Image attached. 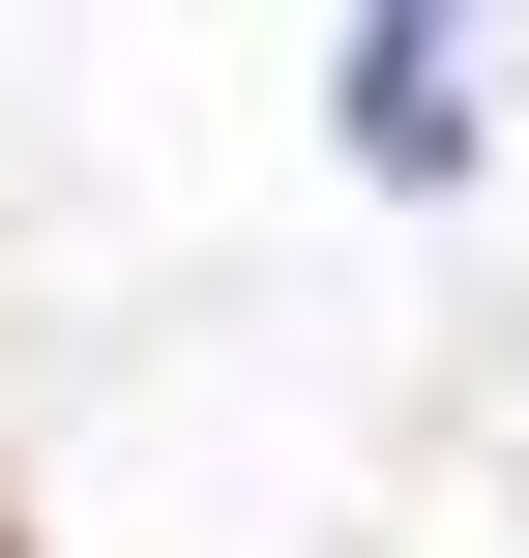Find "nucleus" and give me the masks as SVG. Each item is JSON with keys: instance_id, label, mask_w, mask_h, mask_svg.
I'll return each mask as SVG.
<instances>
[{"instance_id": "1", "label": "nucleus", "mask_w": 529, "mask_h": 558, "mask_svg": "<svg viewBox=\"0 0 529 558\" xmlns=\"http://www.w3.org/2000/svg\"><path fill=\"white\" fill-rule=\"evenodd\" d=\"M353 147L442 177V147H471V59H442V29H353Z\"/></svg>"}]
</instances>
